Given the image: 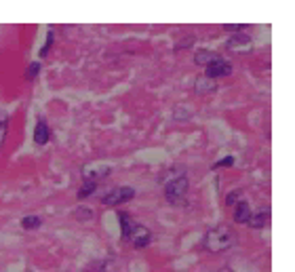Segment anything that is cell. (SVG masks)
I'll return each mask as SVG.
<instances>
[{
	"instance_id": "1",
	"label": "cell",
	"mask_w": 295,
	"mask_h": 272,
	"mask_svg": "<svg viewBox=\"0 0 295 272\" xmlns=\"http://www.w3.org/2000/svg\"><path fill=\"white\" fill-rule=\"evenodd\" d=\"M238 241V236H236L234 228L228 226V224H222V226H215L211 228L209 232L205 234V249L211 251V253H224L228 249H232Z\"/></svg>"
},
{
	"instance_id": "2",
	"label": "cell",
	"mask_w": 295,
	"mask_h": 272,
	"mask_svg": "<svg viewBox=\"0 0 295 272\" xmlns=\"http://www.w3.org/2000/svg\"><path fill=\"white\" fill-rule=\"evenodd\" d=\"M190 190V181L185 175H179V177H175L171 179L169 184L165 186V199L171 203V205H177V203H181L185 199V194H188Z\"/></svg>"
},
{
	"instance_id": "3",
	"label": "cell",
	"mask_w": 295,
	"mask_h": 272,
	"mask_svg": "<svg viewBox=\"0 0 295 272\" xmlns=\"http://www.w3.org/2000/svg\"><path fill=\"white\" fill-rule=\"evenodd\" d=\"M133 196H135V190L131 186H118V188H112L108 194L101 196V205H106V207H116V205L129 203Z\"/></svg>"
},
{
	"instance_id": "4",
	"label": "cell",
	"mask_w": 295,
	"mask_h": 272,
	"mask_svg": "<svg viewBox=\"0 0 295 272\" xmlns=\"http://www.w3.org/2000/svg\"><path fill=\"white\" fill-rule=\"evenodd\" d=\"M129 243L135 247V249H143V247H148L152 243L150 228L143 226V224H133V230L129 234Z\"/></svg>"
},
{
	"instance_id": "5",
	"label": "cell",
	"mask_w": 295,
	"mask_h": 272,
	"mask_svg": "<svg viewBox=\"0 0 295 272\" xmlns=\"http://www.w3.org/2000/svg\"><path fill=\"white\" fill-rule=\"evenodd\" d=\"M232 74V63L226 61L224 57H217V59L211 61L205 68V78H222V76H230Z\"/></svg>"
},
{
	"instance_id": "6",
	"label": "cell",
	"mask_w": 295,
	"mask_h": 272,
	"mask_svg": "<svg viewBox=\"0 0 295 272\" xmlns=\"http://www.w3.org/2000/svg\"><path fill=\"white\" fill-rule=\"evenodd\" d=\"M226 49H228V51H232V53L249 51V49H251V36L244 34V32H238V34H234V36L226 43Z\"/></svg>"
},
{
	"instance_id": "7",
	"label": "cell",
	"mask_w": 295,
	"mask_h": 272,
	"mask_svg": "<svg viewBox=\"0 0 295 272\" xmlns=\"http://www.w3.org/2000/svg\"><path fill=\"white\" fill-rule=\"evenodd\" d=\"M108 173H112V167H108V164H93V167H84L82 169V177L84 181H97L101 177H106Z\"/></svg>"
},
{
	"instance_id": "8",
	"label": "cell",
	"mask_w": 295,
	"mask_h": 272,
	"mask_svg": "<svg viewBox=\"0 0 295 272\" xmlns=\"http://www.w3.org/2000/svg\"><path fill=\"white\" fill-rule=\"evenodd\" d=\"M51 139V131H49V125L45 118H38L36 120V127H34V142L38 146H45Z\"/></svg>"
},
{
	"instance_id": "9",
	"label": "cell",
	"mask_w": 295,
	"mask_h": 272,
	"mask_svg": "<svg viewBox=\"0 0 295 272\" xmlns=\"http://www.w3.org/2000/svg\"><path fill=\"white\" fill-rule=\"evenodd\" d=\"M268 219H270V211L264 209V211H257V213H251V218L247 219V226L253 228V230H259V228H264L268 226Z\"/></svg>"
},
{
	"instance_id": "10",
	"label": "cell",
	"mask_w": 295,
	"mask_h": 272,
	"mask_svg": "<svg viewBox=\"0 0 295 272\" xmlns=\"http://www.w3.org/2000/svg\"><path fill=\"white\" fill-rule=\"evenodd\" d=\"M251 218V207L247 201H238L234 205V221L236 224H247V219Z\"/></svg>"
},
{
	"instance_id": "11",
	"label": "cell",
	"mask_w": 295,
	"mask_h": 272,
	"mask_svg": "<svg viewBox=\"0 0 295 272\" xmlns=\"http://www.w3.org/2000/svg\"><path fill=\"white\" fill-rule=\"evenodd\" d=\"M118 221H120V236H122V241H129V234L133 230L131 216H129V213H124V211H118Z\"/></svg>"
},
{
	"instance_id": "12",
	"label": "cell",
	"mask_w": 295,
	"mask_h": 272,
	"mask_svg": "<svg viewBox=\"0 0 295 272\" xmlns=\"http://www.w3.org/2000/svg\"><path fill=\"white\" fill-rule=\"evenodd\" d=\"M217 53H213V51H207V49H200V51H196L194 53V63L196 65H202V68H207V65L213 61V59H217Z\"/></svg>"
},
{
	"instance_id": "13",
	"label": "cell",
	"mask_w": 295,
	"mask_h": 272,
	"mask_svg": "<svg viewBox=\"0 0 295 272\" xmlns=\"http://www.w3.org/2000/svg\"><path fill=\"white\" fill-rule=\"evenodd\" d=\"M84 272H112V266H110V260H97L91 262Z\"/></svg>"
},
{
	"instance_id": "14",
	"label": "cell",
	"mask_w": 295,
	"mask_h": 272,
	"mask_svg": "<svg viewBox=\"0 0 295 272\" xmlns=\"http://www.w3.org/2000/svg\"><path fill=\"white\" fill-rule=\"evenodd\" d=\"M42 226V219L38 216H25L21 219V228L23 230H38Z\"/></svg>"
},
{
	"instance_id": "15",
	"label": "cell",
	"mask_w": 295,
	"mask_h": 272,
	"mask_svg": "<svg viewBox=\"0 0 295 272\" xmlns=\"http://www.w3.org/2000/svg\"><path fill=\"white\" fill-rule=\"evenodd\" d=\"M194 89H196L198 93H209V91H215V82L211 78H198L194 82Z\"/></svg>"
},
{
	"instance_id": "16",
	"label": "cell",
	"mask_w": 295,
	"mask_h": 272,
	"mask_svg": "<svg viewBox=\"0 0 295 272\" xmlns=\"http://www.w3.org/2000/svg\"><path fill=\"white\" fill-rule=\"evenodd\" d=\"M95 190H97V184H95V181H84L82 188L78 190V199H80V201H82V199H87V196H91Z\"/></svg>"
},
{
	"instance_id": "17",
	"label": "cell",
	"mask_w": 295,
	"mask_h": 272,
	"mask_svg": "<svg viewBox=\"0 0 295 272\" xmlns=\"http://www.w3.org/2000/svg\"><path fill=\"white\" fill-rule=\"evenodd\" d=\"M38 72H40V63H38V61L30 63V68L25 70V80H34V78L38 76Z\"/></svg>"
},
{
	"instance_id": "18",
	"label": "cell",
	"mask_w": 295,
	"mask_h": 272,
	"mask_svg": "<svg viewBox=\"0 0 295 272\" xmlns=\"http://www.w3.org/2000/svg\"><path fill=\"white\" fill-rule=\"evenodd\" d=\"M6 131H8V118L0 116V148H2L4 139H6Z\"/></svg>"
},
{
	"instance_id": "19",
	"label": "cell",
	"mask_w": 295,
	"mask_h": 272,
	"mask_svg": "<svg viewBox=\"0 0 295 272\" xmlns=\"http://www.w3.org/2000/svg\"><path fill=\"white\" fill-rule=\"evenodd\" d=\"M76 219H80V221H87V219H91L93 218V211L91 209H84V207H80V209H76Z\"/></svg>"
},
{
	"instance_id": "20",
	"label": "cell",
	"mask_w": 295,
	"mask_h": 272,
	"mask_svg": "<svg viewBox=\"0 0 295 272\" xmlns=\"http://www.w3.org/2000/svg\"><path fill=\"white\" fill-rule=\"evenodd\" d=\"M53 43H55V36H53V32H49V36H47V45L40 49V57H47V55H49V51H51V47H53Z\"/></svg>"
},
{
	"instance_id": "21",
	"label": "cell",
	"mask_w": 295,
	"mask_h": 272,
	"mask_svg": "<svg viewBox=\"0 0 295 272\" xmlns=\"http://www.w3.org/2000/svg\"><path fill=\"white\" fill-rule=\"evenodd\" d=\"M240 196H242V190H234L232 194H228V196H226V205H230V207H234V205L240 201Z\"/></svg>"
},
{
	"instance_id": "22",
	"label": "cell",
	"mask_w": 295,
	"mask_h": 272,
	"mask_svg": "<svg viewBox=\"0 0 295 272\" xmlns=\"http://www.w3.org/2000/svg\"><path fill=\"white\" fill-rule=\"evenodd\" d=\"M234 164V156H226V159L213 163V169H219V167H232Z\"/></svg>"
},
{
	"instance_id": "23",
	"label": "cell",
	"mask_w": 295,
	"mask_h": 272,
	"mask_svg": "<svg viewBox=\"0 0 295 272\" xmlns=\"http://www.w3.org/2000/svg\"><path fill=\"white\" fill-rule=\"evenodd\" d=\"M224 30H228V32H244V26L242 23H226Z\"/></svg>"
},
{
	"instance_id": "24",
	"label": "cell",
	"mask_w": 295,
	"mask_h": 272,
	"mask_svg": "<svg viewBox=\"0 0 295 272\" xmlns=\"http://www.w3.org/2000/svg\"><path fill=\"white\" fill-rule=\"evenodd\" d=\"M217 272H234L232 268H222V270H217Z\"/></svg>"
}]
</instances>
